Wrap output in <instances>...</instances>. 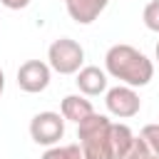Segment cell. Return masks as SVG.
<instances>
[{"label": "cell", "mask_w": 159, "mask_h": 159, "mask_svg": "<svg viewBox=\"0 0 159 159\" xmlns=\"http://www.w3.org/2000/svg\"><path fill=\"white\" fill-rule=\"evenodd\" d=\"M147 154H149V149H147L144 139H142V137L137 134V137H134V142H132V144L127 147V152H124V154H122L119 159H144Z\"/></svg>", "instance_id": "obj_14"}, {"label": "cell", "mask_w": 159, "mask_h": 159, "mask_svg": "<svg viewBox=\"0 0 159 159\" xmlns=\"http://www.w3.org/2000/svg\"><path fill=\"white\" fill-rule=\"evenodd\" d=\"M42 159H84L80 144H65V147H50Z\"/></svg>", "instance_id": "obj_11"}, {"label": "cell", "mask_w": 159, "mask_h": 159, "mask_svg": "<svg viewBox=\"0 0 159 159\" xmlns=\"http://www.w3.org/2000/svg\"><path fill=\"white\" fill-rule=\"evenodd\" d=\"M82 62H84V50L72 37H60L47 50V65L60 75H77Z\"/></svg>", "instance_id": "obj_3"}, {"label": "cell", "mask_w": 159, "mask_h": 159, "mask_svg": "<svg viewBox=\"0 0 159 159\" xmlns=\"http://www.w3.org/2000/svg\"><path fill=\"white\" fill-rule=\"evenodd\" d=\"M65 5H67L70 17L77 25H89L104 12L109 0H65Z\"/></svg>", "instance_id": "obj_8"}, {"label": "cell", "mask_w": 159, "mask_h": 159, "mask_svg": "<svg viewBox=\"0 0 159 159\" xmlns=\"http://www.w3.org/2000/svg\"><path fill=\"white\" fill-rule=\"evenodd\" d=\"M50 65L42 62V60H27L20 65L17 70V87L22 92H30V94H37V92H45L47 84H50Z\"/></svg>", "instance_id": "obj_6"}, {"label": "cell", "mask_w": 159, "mask_h": 159, "mask_svg": "<svg viewBox=\"0 0 159 159\" xmlns=\"http://www.w3.org/2000/svg\"><path fill=\"white\" fill-rule=\"evenodd\" d=\"M134 132L127 127V124H114L112 122V149H114V159H119L124 152H127V147L134 142Z\"/></svg>", "instance_id": "obj_10"}, {"label": "cell", "mask_w": 159, "mask_h": 159, "mask_svg": "<svg viewBox=\"0 0 159 159\" xmlns=\"http://www.w3.org/2000/svg\"><path fill=\"white\" fill-rule=\"evenodd\" d=\"M2 89H5V75H2V70H0V94H2Z\"/></svg>", "instance_id": "obj_16"}, {"label": "cell", "mask_w": 159, "mask_h": 159, "mask_svg": "<svg viewBox=\"0 0 159 159\" xmlns=\"http://www.w3.org/2000/svg\"><path fill=\"white\" fill-rule=\"evenodd\" d=\"M77 139L84 159H114L112 149V119L92 112L77 124Z\"/></svg>", "instance_id": "obj_2"}, {"label": "cell", "mask_w": 159, "mask_h": 159, "mask_svg": "<svg viewBox=\"0 0 159 159\" xmlns=\"http://www.w3.org/2000/svg\"><path fill=\"white\" fill-rule=\"evenodd\" d=\"M154 55H157V62H159V42H157V50H154Z\"/></svg>", "instance_id": "obj_18"}, {"label": "cell", "mask_w": 159, "mask_h": 159, "mask_svg": "<svg viewBox=\"0 0 159 159\" xmlns=\"http://www.w3.org/2000/svg\"><path fill=\"white\" fill-rule=\"evenodd\" d=\"M149 149V154H157L159 157V124H147L142 127V134H139Z\"/></svg>", "instance_id": "obj_12"}, {"label": "cell", "mask_w": 159, "mask_h": 159, "mask_svg": "<svg viewBox=\"0 0 159 159\" xmlns=\"http://www.w3.org/2000/svg\"><path fill=\"white\" fill-rule=\"evenodd\" d=\"M104 72L129 87H144L154 77L152 60L132 45H112L104 55Z\"/></svg>", "instance_id": "obj_1"}, {"label": "cell", "mask_w": 159, "mask_h": 159, "mask_svg": "<svg viewBox=\"0 0 159 159\" xmlns=\"http://www.w3.org/2000/svg\"><path fill=\"white\" fill-rule=\"evenodd\" d=\"M92 112H94V107H92V102L84 94H67L62 99V104H60V114L65 119L75 122V124H80L82 119H87Z\"/></svg>", "instance_id": "obj_9"}, {"label": "cell", "mask_w": 159, "mask_h": 159, "mask_svg": "<svg viewBox=\"0 0 159 159\" xmlns=\"http://www.w3.org/2000/svg\"><path fill=\"white\" fill-rule=\"evenodd\" d=\"M144 159H159V157H157V154H147Z\"/></svg>", "instance_id": "obj_17"}, {"label": "cell", "mask_w": 159, "mask_h": 159, "mask_svg": "<svg viewBox=\"0 0 159 159\" xmlns=\"http://www.w3.org/2000/svg\"><path fill=\"white\" fill-rule=\"evenodd\" d=\"M104 104H107L109 114H114L119 119H129V117L139 114V109H142V99H139L137 89L129 84H117V87L107 89Z\"/></svg>", "instance_id": "obj_5"}, {"label": "cell", "mask_w": 159, "mask_h": 159, "mask_svg": "<svg viewBox=\"0 0 159 159\" xmlns=\"http://www.w3.org/2000/svg\"><path fill=\"white\" fill-rule=\"evenodd\" d=\"M7 10H22V7H27L30 5V0H0Z\"/></svg>", "instance_id": "obj_15"}, {"label": "cell", "mask_w": 159, "mask_h": 159, "mask_svg": "<svg viewBox=\"0 0 159 159\" xmlns=\"http://www.w3.org/2000/svg\"><path fill=\"white\" fill-rule=\"evenodd\" d=\"M30 137L35 144L55 147L65 137V117L57 112H37L30 119Z\"/></svg>", "instance_id": "obj_4"}, {"label": "cell", "mask_w": 159, "mask_h": 159, "mask_svg": "<svg viewBox=\"0 0 159 159\" xmlns=\"http://www.w3.org/2000/svg\"><path fill=\"white\" fill-rule=\"evenodd\" d=\"M142 20H144V25H147L152 32H159V0L147 2L144 12H142Z\"/></svg>", "instance_id": "obj_13"}, {"label": "cell", "mask_w": 159, "mask_h": 159, "mask_svg": "<svg viewBox=\"0 0 159 159\" xmlns=\"http://www.w3.org/2000/svg\"><path fill=\"white\" fill-rule=\"evenodd\" d=\"M75 82H77V89L84 97H97V94L107 92V72L99 70V67H94V65L80 67Z\"/></svg>", "instance_id": "obj_7"}]
</instances>
